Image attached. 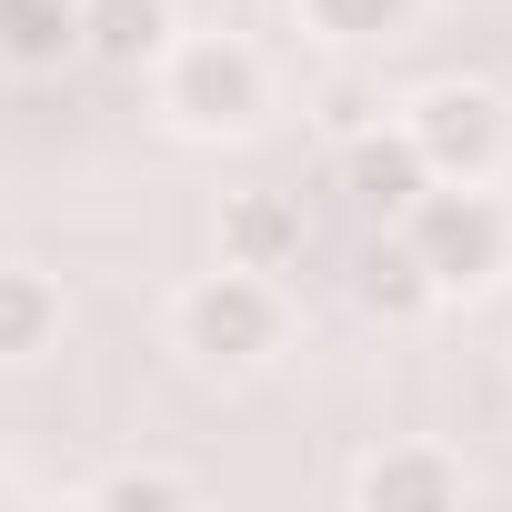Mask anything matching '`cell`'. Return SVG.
I'll return each mask as SVG.
<instances>
[{
  "mask_svg": "<svg viewBox=\"0 0 512 512\" xmlns=\"http://www.w3.org/2000/svg\"><path fill=\"white\" fill-rule=\"evenodd\" d=\"M402 251L432 272V292H482L492 272H502V251H512V221H502V201H482V191H412V211H402Z\"/></svg>",
  "mask_w": 512,
  "mask_h": 512,
  "instance_id": "cell-1",
  "label": "cell"
},
{
  "mask_svg": "<svg viewBox=\"0 0 512 512\" xmlns=\"http://www.w3.org/2000/svg\"><path fill=\"white\" fill-rule=\"evenodd\" d=\"M181 342L201 362H262L282 342V302L262 292V272H211L191 302H181Z\"/></svg>",
  "mask_w": 512,
  "mask_h": 512,
  "instance_id": "cell-2",
  "label": "cell"
},
{
  "mask_svg": "<svg viewBox=\"0 0 512 512\" xmlns=\"http://www.w3.org/2000/svg\"><path fill=\"white\" fill-rule=\"evenodd\" d=\"M171 111L191 131H251L262 121V61H251L241 41H191L171 61Z\"/></svg>",
  "mask_w": 512,
  "mask_h": 512,
  "instance_id": "cell-3",
  "label": "cell"
},
{
  "mask_svg": "<svg viewBox=\"0 0 512 512\" xmlns=\"http://www.w3.org/2000/svg\"><path fill=\"white\" fill-rule=\"evenodd\" d=\"M412 141H422V161H432L442 181H472V171H492V151H502V101L472 91V81H442V91H422Z\"/></svg>",
  "mask_w": 512,
  "mask_h": 512,
  "instance_id": "cell-4",
  "label": "cell"
},
{
  "mask_svg": "<svg viewBox=\"0 0 512 512\" xmlns=\"http://www.w3.org/2000/svg\"><path fill=\"white\" fill-rule=\"evenodd\" d=\"M221 262H231V272H282V262H302V211H292L282 191L221 201Z\"/></svg>",
  "mask_w": 512,
  "mask_h": 512,
  "instance_id": "cell-5",
  "label": "cell"
},
{
  "mask_svg": "<svg viewBox=\"0 0 512 512\" xmlns=\"http://www.w3.org/2000/svg\"><path fill=\"white\" fill-rule=\"evenodd\" d=\"M422 181H432V161H422L412 131H362V141L342 151V191H352L362 211H412Z\"/></svg>",
  "mask_w": 512,
  "mask_h": 512,
  "instance_id": "cell-6",
  "label": "cell"
},
{
  "mask_svg": "<svg viewBox=\"0 0 512 512\" xmlns=\"http://www.w3.org/2000/svg\"><path fill=\"white\" fill-rule=\"evenodd\" d=\"M352 492L372 512H442V502H462V462H442V452H382V462H362Z\"/></svg>",
  "mask_w": 512,
  "mask_h": 512,
  "instance_id": "cell-7",
  "label": "cell"
},
{
  "mask_svg": "<svg viewBox=\"0 0 512 512\" xmlns=\"http://www.w3.org/2000/svg\"><path fill=\"white\" fill-rule=\"evenodd\" d=\"M81 51V0H0V61L11 71H61Z\"/></svg>",
  "mask_w": 512,
  "mask_h": 512,
  "instance_id": "cell-8",
  "label": "cell"
},
{
  "mask_svg": "<svg viewBox=\"0 0 512 512\" xmlns=\"http://www.w3.org/2000/svg\"><path fill=\"white\" fill-rule=\"evenodd\" d=\"M161 41H171V11H161V0H81V51H91V61L141 71Z\"/></svg>",
  "mask_w": 512,
  "mask_h": 512,
  "instance_id": "cell-9",
  "label": "cell"
},
{
  "mask_svg": "<svg viewBox=\"0 0 512 512\" xmlns=\"http://www.w3.org/2000/svg\"><path fill=\"white\" fill-rule=\"evenodd\" d=\"M61 332V292L41 272H0V362H21Z\"/></svg>",
  "mask_w": 512,
  "mask_h": 512,
  "instance_id": "cell-10",
  "label": "cell"
},
{
  "mask_svg": "<svg viewBox=\"0 0 512 512\" xmlns=\"http://www.w3.org/2000/svg\"><path fill=\"white\" fill-rule=\"evenodd\" d=\"M362 302H372L382 322H402V312H422V302H432V272L392 241V251H372V262H362Z\"/></svg>",
  "mask_w": 512,
  "mask_h": 512,
  "instance_id": "cell-11",
  "label": "cell"
},
{
  "mask_svg": "<svg viewBox=\"0 0 512 512\" xmlns=\"http://www.w3.org/2000/svg\"><path fill=\"white\" fill-rule=\"evenodd\" d=\"M302 11H312L322 31H342V41H382V31L412 21V0H302Z\"/></svg>",
  "mask_w": 512,
  "mask_h": 512,
  "instance_id": "cell-12",
  "label": "cell"
},
{
  "mask_svg": "<svg viewBox=\"0 0 512 512\" xmlns=\"http://www.w3.org/2000/svg\"><path fill=\"white\" fill-rule=\"evenodd\" d=\"M191 482H171V472H111L91 502H111V512H151V502H181Z\"/></svg>",
  "mask_w": 512,
  "mask_h": 512,
  "instance_id": "cell-13",
  "label": "cell"
}]
</instances>
